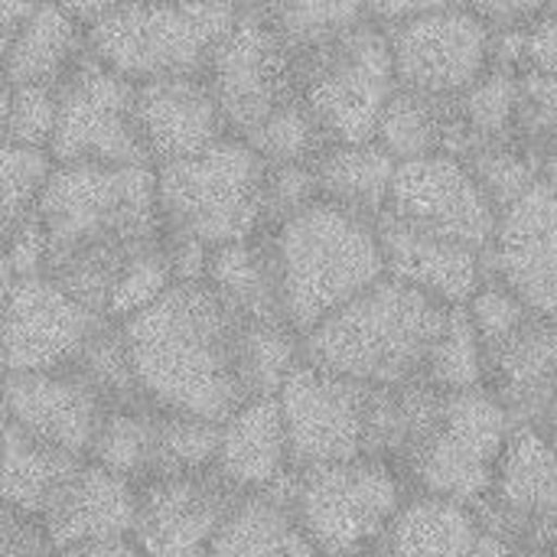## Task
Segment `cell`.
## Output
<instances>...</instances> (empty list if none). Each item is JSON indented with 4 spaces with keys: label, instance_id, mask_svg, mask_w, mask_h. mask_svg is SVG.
Wrapping results in <instances>:
<instances>
[{
    "label": "cell",
    "instance_id": "603a6c76",
    "mask_svg": "<svg viewBox=\"0 0 557 557\" xmlns=\"http://www.w3.org/2000/svg\"><path fill=\"white\" fill-rule=\"evenodd\" d=\"M486 388L516 424H548L557 414V320L532 313L516 333L486 349Z\"/></svg>",
    "mask_w": 557,
    "mask_h": 557
},
{
    "label": "cell",
    "instance_id": "1f68e13d",
    "mask_svg": "<svg viewBox=\"0 0 557 557\" xmlns=\"http://www.w3.org/2000/svg\"><path fill=\"white\" fill-rule=\"evenodd\" d=\"M202 281L248 320H284L264 232L212 248Z\"/></svg>",
    "mask_w": 557,
    "mask_h": 557
},
{
    "label": "cell",
    "instance_id": "74e56055",
    "mask_svg": "<svg viewBox=\"0 0 557 557\" xmlns=\"http://www.w3.org/2000/svg\"><path fill=\"white\" fill-rule=\"evenodd\" d=\"M55 170V160L46 147H26L0 140V219L10 228L36 215L39 196Z\"/></svg>",
    "mask_w": 557,
    "mask_h": 557
},
{
    "label": "cell",
    "instance_id": "bcb514c9",
    "mask_svg": "<svg viewBox=\"0 0 557 557\" xmlns=\"http://www.w3.org/2000/svg\"><path fill=\"white\" fill-rule=\"evenodd\" d=\"M0 557H55L39 519L0 503Z\"/></svg>",
    "mask_w": 557,
    "mask_h": 557
},
{
    "label": "cell",
    "instance_id": "6f0895ef",
    "mask_svg": "<svg viewBox=\"0 0 557 557\" xmlns=\"http://www.w3.org/2000/svg\"><path fill=\"white\" fill-rule=\"evenodd\" d=\"M7 375H10V369H7V356H3V343H0V385H3Z\"/></svg>",
    "mask_w": 557,
    "mask_h": 557
},
{
    "label": "cell",
    "instance_id": "2e32d148",
    "mask_svg": "<svg viewBox=\"0 0 557 557\" xmlns=\"http://www.w3.org/2000/svg\"><path fill=\"white\" fill-rule=\"evenodd\" d=\"M238 499L215 467L147 480L137 486L131 539L144 557H206Z\"/></svg>",
    "mask_w": 557,
    "mask_h": 557
},
{
    "label": "cell",
    "instance_id": "680465c9",
    "mask_svg": "<svg viewBox=\"0 0 557 557\" xmlns=\"http://www.w3.org/2000/svg\"><path fill=\"white\" fill-rule=\"evenodd\" d=\"M545 13H555L557 16V0H545Z\"/></svg>",
    "mask_w": 557,
    "mask_h": 557
},
{
    "label": "cell",
    "instance_id": "d6986e66",
    "mask_svg": "<svg viewBox=\"0 0 557 557\" xmlns=\"http://www.w3.org/2000/svg\"><path fill=\"white\" fill-rule=\"evenodd\" d=\"M134 114L150 166L196 157L232 137L206 75L134 82Z\"/></svg>",
    "mask_w": 557,
    "mask_h": 557
},
{
    "label": "cell",
    "instance_id": "d6a6232c",
    "mask_svg": "<svg viewBox=\"0 0 557 557\" xmlns=\"http://www.w3.org/2000/svg\"><path fill=\"white\" fill-rule=\"evenodd\" d=\"M454 108H457L460 140H467V150L476 144L516 140V121H519L516 69L493 65L480 82H473L463 95L454 98Z\"/></svg>",
    "mask_w": 557,
    "mask_h": 557
},
{
    "label": "cell",
    "instance_id": "816d5d0a",
    "mask_svg": "<svg viewBox=\"0 0 557 557\" xmlns=\"http://www.w3.org/2000/svg\"><path fill=\"white\" fill-rule=\"evenodd\" d=\"M36 3L39 0H0V69H3V59H7V49H10L13 33L33 13Z\"/></svg>",
    "mask_w": 557,
    "mask_h": 557
},
{
    "label": "cell",
    "instance_id": "b9f144b4",
    "mask_svg": "<svg viewBox=\"0 0 557 557\" xmlns=\"http://www.w3.org/2000/svg\"><path fill=\"white\" fill-rule=\"evenodd\" d=\"M55 114H59V88L10 85L3 140L49 150V140H52V131H55Z\"/></svg>",
    "mask_w": 557,
    "mask_h": 557
},
{
    "label": "cell",
    "instance_id": "7c38bea8",
    "mask_svg": "<svg viewBox=\"0 0 557 557\" xmlns=\"http://www.w3.org/2000/svg\"><path fill=\"white\" fill-rule=\"evenodd\" d=\"M49 153L55 163L150 166L134 114V82L88 52L59 85Z\"/></svg>",
    "mask_w": 557,
    "mask_h": 557
},
{
    "label": "cell",
    "instance_id": "f6af8a7d",
    "mask_svg": "<svg viewBox=\"0 0 557 557\" xmlns=\"http://www.w3.org/2000/svg\"><path fill=\"white\" fill-rule=\"evenodd\" d=\"M516 33V55L509 65L525 69V72H545L557 75V16L555 13H539L522 26H512Z\"/></svg>",
    "mask_w": 557,
    "mask_h": 557
},
{
    "label": "cell",
    "instance_id": "3957f363",
    "mask_svg": "<svg viewBox=\"0 0 557 557\" xmlns=\"http://www.w3.org/2000/svg\"><path fill=\"white\" fill-rule=\"evenodd\" d=\"M264 238L281 317L300 336L385 277L375 222L326 199L264 228Z\"/></svg>",
    "mask_w": 557,
    "mask_h": 557
},
{
    "label": "cell",
    "instance_id": "ffe728a7",
    "mask_svg": "<svg viewBox=\"0 0 557 557\" xmlns=\"http://www.w3.org/2000/svg\"><path fill=\"white\" fill-rule=\"evenodd\" d=\"M375 232L385 258V274L434 297L444 307H467L490 277L486 251H476L454 238L418 232L395 222L392 215H379Z\"/></svg>",
    "mask_w": 557,
    "mask_h": 557
},
{
    "label": "cell",
    "instance_id": "f1b7e54d",
    "mask_svg": "<svg viewBox=\"0 0 557 557\" xmlns=\"http://www.w3.org/2000/svg\"><path fill=\"white\" fill-rule=\"evenodd\" d=\"M206 557H320L290 506L271 493H248L235 503Z\"/></svg>",
    "mask_w": 557,
    "mask_h": 557
},
{
    "label": "cell",
    "instance_id": "8d00e7d4",
    "mask_svg": "<svg viewBox=\"0 0 557 557\" xmlns=\"http://www.w3.org/2000/svg\"><path fill=\"white\" fill-rule=\"evenodd\" d=\"M238 140H245L264 163H313L330 144L300 95Z\"/></svg>",
    "mask_w": 557,
    "mask_h": 557
},
{
    "label": "cell",
    "instance_id": "c3c4849f",
    "mask_svg": "<svg viewBox=\"0 0 557 557\" xmlns=\"http://www.w3.org/2000/svg\"><path fill=\"white\" fill-rule=\"evenodd\" d=\"M460 7L473 10L480 20H486L493 29H512L529 23L545 10V0H457Z\"/></svg>",
    "mask_w": 557,
    "mask_h": 557
},
{
    "label": "cell",
    "instance_id": "4316f807",
    "mask_svg": "<svg viewBox=\"0 0 557 557\" xmlns=\"http://www.w3.org/2000/svg\"><path fill=\"white\" fill-rule=\"evenodd\" d=\"M398 160L375 140L362 144H326L313 160L320 199L349 209L362 219H379L388 206V189Z\"/></svg>",
    "mask_w": 557,
    "mask_h": 557
},
{
    "label": "cell",
    "instance_id": "e575fe53",
    "mask_svg": "<svg viewBox=\"0 0 557 557\" xmlns=\"http://www.w3.org/2000/svg\"><path fill=\"white\" fill-rule=\"evenodd\" d=\"M300 55L369 20L362 0H255Z\"/></svg>",
    "mask_w": 557,
    "mask_h": 557
},
{
    "label": "cell",
    "instance_id": "836d02e7",
    "mask_svg": "<svg viewBox=\"0 0 557 557\" xmlns=\"http://www.w3.org/2000/svg\"><path fill=\"white\" fill-rule=\"evenodd\" d=\"M486 346L467 313V307H450L447 320L431 346L421 382L437 392H470L486 388Z\"/></svg>",
    "mask_w": 557,
    "mask_h": 557
},
{
    "label": "cell",
    "instance_id": "30bf717a",
    "mask_svg": "<svg viewBox=\"0 0 557 557\" xmlns=\"http://www.w3.org/2000/svg\"><path fill=\"white\" fill-rule=\"evenodd\" d=\"M392 46L382 23L366 20L297 55V91L330 144L375 140L395 95Z\"/></svg>",
    "mask_w": 557,
    "mask_h": 557
},
{
    "label": "cell",
    "instance_id": "52a82bcc",
    "mask_svg": "<svg viewBox=\"0 0 557 557\" xmlns=\"http://www.w3.org/2000/svg\"><path fill=\"white\" fill-rule=\"evenodd\" d=\"M392 401L395 388H372L300 359L277 392L294 470L356 457L385 460Z\"/></svg>",
    "mask_w": 557,
    "mask_h": 557
},
{
    "label": "cell",
    "instance_id": "d590c367",
    "mask_svg": "<svg viewBox=\"0 0 557 557\" xmlns=\"http://www.w3.org/2000/svg\"><path fill=\"white\" fill-rule=\"evenodd\" d=\"M304 359L300 333H294L284 320H248L242 336V375L248 398L277 395L284 379Z\"/></svg>",
    "mask_w": 557,
    "mask_h": 557
},
{
    "label": "cell",
    "instance_id": "e0dca14e",
    "mask_svg": "<svg viewBox=\"0 0 557 557\" xmlns=\"http://www.w3.org/2000/svg\"><path fill=\"white\" fill-rule=\"evenodd\" d=\"M486 261L539 317L557 320V176L542 173L499 212Z\"/></svg>",
    "mask_w": 557,
    "mask_h": 557
},
{
    "label": "cell",
    "instance_id": "60d3db41",
    "mask_svg": "<svg viewBox=\"0 0 557 557\" xmlns=\"http://www.w3.org/2000/svg\"><path fill=\"white\" fill-rule=\"evenodd\" d=\"M215 450H219V421L176 414V411L160 414V476L212 470Z\"/></svg>",
    "mask_w": 557,
    "mask_h": 557
},
{
    "label": "cell",
    "instance_id": "8992f818",
    "mask_svg": "<svg viewBox=\"0 0 557 557\" xmlns=\"http://www.w3.org/2000/svg\"><path fill=\"white\" fill-rule=\"evenodd\" d=\"M242 0H121L88 23V49L131 82L206 75Z\"/></svg>",
    "mask_w": 557,
    "mask_h": 557
},
{
    "label": "cell",
    "instance_id": "ab89813d",
    "mask_svg": "<svg viewBox=\"0 0 557 557\" xmlns=\"http://www.w3.org/2000/svg\"><path fill=\"white\" fill-rule=\"evenodd\" d=\"M176 281L173 274V264H170V255L163 248V242L137 251L117 274L111 294H108V304H104V317L121 323L134 313H140L144 307H150L170 284Z\"/></svg>",
    "mask_w": 557,
    "mask_h": 557
},
{
    "label": "cell",
    "instance_id": "94428289",
    "mask_svg": "<svg viewBox=\"0 0 557 557\" xmlns=\"http://www.w3.org/2000/svg\"><path fill=\"white\" fill-rule=\"evenodd\" d=\"M555 421H557V414H555Z\"/></svg>",
    "mask_w": 557,
    "mask_h": 557
},
{
    "label": "cell",
    "instance_id": "91938a15",
    "mask_svg": "<svg viewBox=\"0 0 557 557\" xmlns=\"http://www.w3.org/2000/svg\"><path fill=\"white\" fill-rule=\"evenodd\" d=\"M3 242H7V225H3V219H0V248H3Z\"/></svg>",
    "mask_w": 557,
    "mask_h": 557
},
{
    "label": "cell",
    "instance_id": "f35d334b",
    "mask_svg": "<svg viewBox=\"0 0 557 557\" xmlns=\"http://www.w3.org/2000/svg\"><path fill=\"white\" fill-rule=\"evenodd\" d=\"M460 157L499 212L512 206L542 176V160H535L532 150L522 147L519 140L476 144Z\"/></svg>",
    "mask_w": 557,
    "mask_h": 557
},
{
    "label": "cell",
    "instance_id": "9c48e42d",
    "mask_svg": "<svg viewBox=\"0 0 557 557\" xmlns=\"http://www.w3.org/2000/svg\"><path fill=\"white\" fill-rule=\"evenodd\" d=\"M401 503V476L382 457L336 460L290 473L287 506L320 557H379Z\"/></svg>",
    "mask_w": 557,
    "mask_h": 557
},
{
    "label": "cell",
    "instance_id": "f546056e",
    "mask_svg": "<svg viewBox=\"0 0 557 557\" xmlns=\"http://www.w3.org/2000/svg\"><path fill=\"white\" fill-rule=\"evenodd\" d=\"M454 140H460L454 98H434L411 88H395L375 127V144L398 163L431 153H454Z\"/></svg>",
    "mask_w": 557,
    "mask_h": 557
},
{
    "label": "cell",
    "instance_id": "5bb4252c",
    "mask_svg": "<svg viewBox=\"0 0 557 557\" xmlns=\"http://www.w3.org/2000/svg\"><path fill=\"white\" fill-rule=\"evenodd\" d=\"M382 215L418 232L454 238L476 251H490L499 225V209L457 153L401 160Z\"/></svg>",
    "mask_w": 557,
    "mask_h": 557
},
{
    "label": "cell",
    "instance_id": "11a10c76",
    "mask_svg": "<svg viewBox=\"0 0 557 557\" xmlns=\"http://www.w3.org/2000/svg\"><path fill=\"white\" fill-rule=\"evenodd\" d=\"M13 281H16V274H13V268H10V261H7V255H3V248H0V307H3V300L10 297Z\"/></svg>",
    "mask_w": 557,
    "mask_h": 557
},
{
    "label": "cell",
    "instance_id": "44dd1931",
    "mask_svg": "<svg viewBox=\"0 0 557 557\" xmlns=\"http://www.w3.org/2000/svg\"><path fill=\"white\" fill-rule=\"evenodd\" d=\"M490 499L512 529L557 542V428H512Z\"/></svg>",
    "mask_w": 557,
    "mask_h": 557
},
{
    "label": "cell",
    "instance_id": "ee69618b",
    "mask_svg": "<svg viewBox=\"0 0 557 557\" xmlns=\"http://www.w3.org/2000/svg\"><path fill=\"white\" fill-rule=\"evenodd\" d=\"M317 173L313 163H268L264 180V228L284 222L304 206L317 202Z\"/></svg>",
    "mask_w": 557,
    "mask_h": 557
},
{
    "label": "cell",
    "instance_id": "277c9868",
    "mask_svg": "<svg viewBox=\"0 0 557 557\" xmlns=\"http://www.w3.org/2000/svg\"><path fill=\"white\" fill-rule=\"evenodd\" d=\"M447 310L385 274L304 333L300 352L307 362L343 379L372 388H401L421 379Z\"/></svg>",
    "mask_w": 557,
    "mask_h": 557
},
{
    "label": "cell",
    "instance_id": "f907efd6",
    "mask_svg": "<svg viewBox=\"0 0 557 557\" xmlns=\"http://www.w3.org/2000/svg\"><path fill=\"white\" fill-rule=\"evenodd\" d=\"M55 557H144L140 548L134 545L131 535L124 539H101V542H82L72 548H59Z\"/></svg>",
    "mask_w": 557,
    "mask_h": 557
},
{
    "label": "cell",
    "instance_id": "6da1fadb",
    "mask_svg": "<svg viewBox=\"0 0 557 557\" xmlns=\"http://www.w3.org/2000/svg\"><path fill=\"white\" fill-rule=\"evenodd\" d=\"M36 219L46 235L42 274L98 313L121 268L163 242L153 166L55 163Z\"/></svg>",
    "mask_w": 557,
    "mask_h": 557
},
{
    "label": "cell",
    "instance_id": "9a60e30c",
    "mask_svg": "<svg viewBox=\"0 0 557 557\" xmlns=\"http://www.w3.org/2000/svg\"><path fill=\"white\" fill-rule=\"evenodd\" d=\"M104 323V313L85 307L46 274L16 277L10 297L0 307V343L7 369H72Z\"/></svg>",
    "mask_w": 557,
    "mask_h": 557
},
{
    "label": "cell",
    "instance_id": "d4e9b609",
    "mask_svg": "<svg viewBox=\"0 0 557 557\" xmlns=\"http://www.w3.org/2000/svg\"><path fill=\"white\" fill-rule=\"evenodd\" d=\"M88 52V23L59 0H39L13 33L0 75L7 85L59 88Z\"/></svg>",
    "mask_w": 557,
    "mask_h": 557
},
{
    "label": "cell",
    "instance_id": "ac0fdd59",
    "mask_svg": "<svg viewBox=\"0 0 557 557\" xmlns=\"http://www.w3.org/2000/svg\"><path fill=\"white\" fill-rule=\"evenodd\" d=\"M0 401L10 424L75 457H88L91 437L108 408L101 392L75 366L10 372L0 385Z\"/></svg>",
    "mask_w": 557,
    "mask_h": 557
},
{
    "label": "cell",
    "instance_id": "7dc6e473",
    "mask_svg": "<svg viewBox=\"0 0 557 557\" xmlns=\"http://www.w3.org/2000/svg\"><path fill=\"white\" fill-rule=\"evenodd\" d=\"M3 255L13 268L16 277H29V274H42V261H46V235L36 215H29L26 222H20L16 228H10L7 242H3Z\"/></svg>",
    "mask_w": 557,
    "mask_h": 557
},
{
    "label": "cell",
    "instance_id": "7a4b0ae2",
    "mask_svg": "<svg viewBox=\"0 0 557 557\" xmlns=\"http://www.w3.org/2000/svg\"><path fill=\"white\" fill-rule=\"evenodd\" d=\"M245 323L248 317L206 281H173L150 307L117 326L134 382L150 405L222 424L248 401Z\"/></svg>",
    "mask_w": 557,
    "mask_h": 557
},
{
    "label": "cell",
    "instance_id": "9f6ffc18",
    "mask_svg": "<svg viewBox=\"0 0 557 557\" xmlns=\"http://www.w3.org/2000/svg\"><path fill=\"white\" fill-rule=\"evenodd\" d=\"M7 104H10V85L0 75V140H3V127H7Z\"/></svg>",
    "mask_w": 557,
    "mask_h": 557
},
{
    "label": "cell",
    "instance_id": "4fadbf2b",
    "mask_svg": "<svg viewBox=\"0 0 557 557\" xmlns=\"http://www.w3.org/2000/svg\"><path fill=\"white\" fill-rule=\"evenodd\" d=\"M398 88L457 98L496 62V29L473 10L450 3L385 26Z\"/></svg>",
    "mask_w": 557,
    "mask_h": 557
},
{
    "label": "cell",
    "instance_id": "db71d44e",
    "mask_svg": "<svg viewBox=\"0 0 557 557\" xmlns=\"http://www.w3.org/2000/svg\"><path fill=\"white\" fill-rule=\"evenodd\" d=\"M542 173L557 176V131L545 140V147H542Z\"/></svg>",
    "mask_w": 557,
    "mask_h": 557
},
{
    "label": "cell",
    "instance_id": "484cf974",
    "mask_svg": "<svg viewBox=\"0 0 557 557\" xmlns=\"http://www.w3.org/2000/svg\"><path fill=\"white\" fill-rule=\"evenodd\" d=\"M483 522L473 506L421 493L401 503L379 557H476Z\"/></svg>",
    "mask_w": 557,
    "mask_h": 557
},
{
    "label": "cell",
    "instance_id": "681fc988",
    "mask_svg": "<svg viewBox=\"0 0 557 557\" xmlns=\"http://www.w3.org/2000/svg\"><path fill=\"white\" fill-rule=\"evenodd\" d=\"M366 3V13L369 20L382 23V26H392V23H401L408 16H418V13H431V10H441V7H450L457 0H362Z\"/></svg>",
    "mask_w": 557,
    "mask_h": 557
},
{
    "label": "cell",
    "instance_id": "8fae6325",
    "mask_svg": "<svg viewBox=\"0 0 557 557\" xmlns=\"http://www.w3.org/2000/svg\"><path fill=\"white\" fill-rule=\"evenodd\" d=\"M206 82L219 101L228 134L248 137L300 95L297 52L255 0H242L235 23L209 59Z\"/></svg>",
    "mask_w": 557,
    "mask_h": 557
},
{
    "label": "cell",
    "instance_id": "cb8c5ba5",
    "mask_svg": "<svg viewBox=\"0 0 557 557\" xmlns=\"http://www.w3.org/2000/svg\"><path fill=\"white\" fill-rule=\"evenodd\" d=\"M294 470L277 395L248 398L219 424L215 473L238 490L264 493Z\"/></svg>",
    "mask_w": 557,
    "mask_h": 557
},
{
    "label": "cell",
    "instance_id": "f5cc1de1",
    "mask_svg": "<svg viewBox=\"0 0 557 557\" xmlns=\"http://www.w3.org/2000/svg\"><path fill=\"white\" fill-rule=\"evenodd\" d=\"M69 13H75L82 23H95L101 13H108L111 7H117L121 0H59Z\"/></svg>",
    "mask_w": 557,
    "mask_h": 557
},
{
    "label": "cell",
    "instance_id": "7402d4cb",
    "mask_svg": "<svg viewBox=\"0 0 557 557\" xmlns=\"http://www.w3.org/2000/svg\"><path fill=\"white\" fill-rule=\"evenodd\" d=\"M134 516L137 486L85 457L49 499L39 525L59 552L82 542L124 539L134 529Z\"/></svg>",
    "mask_w": 557,
    "mask_h": 557
},
{
    "label": "cell",
    "instance_id": "ba28073f",
    "mask_svg": "<svg viewBox=\"0 0 557 557\" xmlns=\"http://www.w3.org/2000/svg\"><path fill=\"white\" fill-rule=\"evenodd\" d=\"M512 428V411L490 388L437 392L405 450L421 493L467 506L490 499Z\"/></svg>",
    "mask_w": 557,
    "mask_h": 557
},
{
    "label": "cell",
    "instance_id": "4dcf8cb0",
    "mask_svg": "<svg viewBox=\"0 0 557 557\" xmlns=\"http://www.w3.org/2000/svg\"><path fill=\"white\" fill-rule=\"evenodd\" d=\"M160 408L108 405L88 447V460L131 480L134 486L160 476Z\"/></svg>",
    "mask_w": 557,
    "mask_h": 557
},
{
    "label": "cell",
    "instance_id": "83f0119b",
    "mask_svg": "<svg viewBox=\"0 0 557 557\" xmlns=\"http://www.w3.org/2000/svg\"><path fill=\"white\" fill-rule=\"evenodd\" d=\"M82 460L7 421L0 428V503L39 519Z\"/></svg>",
    "mask_w": 557,
    "mask_h": 557
},
{
    "label": "cell",
    "instance_id": "5b68a950",
    "mask_svg": "<svg viewBox=\"0 0 557 557\" xmlns=\"http://www.w3.org/2000/svg\"><path fill=\"white\" fill-rule=\"evenodd\" d=\"M163 238L193 242L206 251L264 232L268 163L238 137L153 166Z\"/></svg>",
    "mask_w": 557,
    "mask_h": 557
},
{
    "label": "cell",
    "instance_id": "7bdbcfd3",
    "mask_svg": "<svg viewBox=\"0 0 557 557\" xmlns=\"http://www.w3.org/2000/svg\"><path fill=\"white\" fill-rule=\"evenodd\" d=\"M519 75V121H516V140L522 137L525 147L542 144L557 131V75L545 72H525Z\"/></svg>",
    "mask_w": 557,
    "mask_h": 557
}]
</instances>
